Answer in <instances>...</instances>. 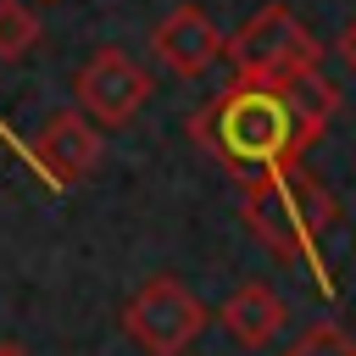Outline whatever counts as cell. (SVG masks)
I'll use <instances>...</instances> for the list:
<instances>
[{
  "label": "cell",
  "instance_id": "1",
  "mask_svg": "<svg viewBox=\"0 0 356 356\" xmlns=\"http://www.w3.org/2000/svg\"><path fill=\"white\" fill-rule=\"evenodd\" d=\"M339 111V89L323 72L267 83V78H234L222 95H211L189 117V139L239 184L267 178L278 167H295Z\"/></svg>",
  "mask_w": 356,
  "mask_h": 356
},
{
  "label": "cell",
  "instance_id": "2",
  "mask_svg": "<svg viewBox=\"0 0 356 356\" xmlns=\"http://www.w3.org/2000/svg\"><path fill=\"white\" fill-rule=\"evenodd\" d=\"M239 217H245V228H250L256 245H267L273 256L306 261V267L317 273V289H323V295L339 289L334 273H328L323 245L334 239V228H339L345 211H339L334 189H328L317 172H306V167L295 161V167H278V172H267V178H250Z\"/></svg>",
  "mask_w": 356,
  "mask_h": 356
},
{
  "label": "cell",
  "instance_id": "3",
  "mask_svg": "<svg viewBox=\"0 0 356 356\" xmlns=\"http://www.w3.org/2000/svg\"><path fill=\"white\" fill-rule=\"evenodd\" d=\"M222 56L234 61V78L289 83V78L323 72V44H317V33H312L284 0H267L256 17H245V28L228 39Z\"/></svg>",
  "mask_w": 356,
  "mask_h": 356
},
{
  "label": "cell",
  "instance_id": "4",
  "mask_svg": "<svg viewBox=\"0 0 356 356\" xmlns=\"http://www.w3.org/2000/svg\"><path fill=\"white\" fill-rule=\"evenodd\" d=\"M206 323H211V312H206L200 295H195L189 284H178L172 273L145 278V284L128 295V306H122V328H128V339H134L145 356H184V350L200 339Z\"/></svg>",
  "mask_w": 356,
  "mask_h": 356
},
{
  "label": "cell",
  "instance_id": "5",
  "mask_svg": "<svg viewBox=\"0 0 356 356\" xmlns=\"http://www.w3.org/2000/svg\"><path fill=\"white\" fill-rule=\"evenodd\" d=\"M150 95H156L150 67H139V61H134L128 50H117V44L95 50V56L72 72V100H78V111H83L89 122H106V128L134 122Z\"/></svg>",
  "mask_w": 356,
  "mask_h": 356
},
{
  "label": "cell",
  "instance_id": "6",
  "mask_svg": "<svg viewBox=\"0 0 356 356\" xmlns=\"http://www.w3.org/2000/svg\"><path fill=\"white\" fill-rule=\"evenodd\" d=\"M150 50H156V61H161L167 72H178V78H200L211 61H222L228 39L217 33V22H211L195 0H184V6H172V11L150 28Z\"/></svg>",
  "mask_w": 356,
  "mask_h": 356
},
{
  "label": "cell",
  "instance_id": "7",
  "mask_svg": "<svg viewBox=\"0 0 356 356\" xmlns=\"http://www.w3.org/2000/svg\"><path fill=\"white\" fill-rule=\"evenodd\" d=\"M33 167L44 172V178H56V189H72L78 178H89L95 172V161H100V134H95V122L78 111V106H67V111H56L44 128H39V139H33Z\"/></svg>",
  "mask_w": 356,
  "mask_h": 356
},
{
  "label": "cell",
  "instance_id": "8",
  "mask_svg": "<svg viewBox=\"0 0 356 356\" xmlns=\"http://www.w3.org/2000/svg\"><path fill=\"white\" fill-rule=\"evenodd\" d=\"M217 323H222L245 350H267V345L284 334L289 306H284V295H278V289H267V284H239V289L222 300Z\"/></svg>",
  "mask_w": 356,
  "mask_h": 356
},
{
  "label": "cell",
  "instance_id": "9",
  "mask_svg": "<svg viewBox=\"0 0 356 356\" xmlns=\"http://www.w3.org/2000/svg\"><path fill=\"white\" fill-rule=\"evenodd\" d=\"M39 44V17L22 6V0H0V56L17 61Z\"/></svg>",
  "mask_w": 356,
  "mask_h": 356
},
{
  "label": "cell",
  "instance_id": "10",
  "mask_svg": "<svg viewBox=\"0 0 356 356\" xmlns=\"http://www.w3.org/2000/svg\"><path fill=\"white\" fill-rule=\"evenodd\" d=\"M284 356H356V339L339 323H312V328L295 334V345Z\"/></svg>",
  "mask_w": 356,
  "mask_h": 356
},
{
  "label": "cell",
  "instance_id": "11",
  "mask_svg": "<svg viewBox=\"0 0 356 356\" xmlns=\"http://www.w3.org/2000/svg\"><path fill=\"white\" fill-rule=\"evenodd\" d=\"M334 50H339V61H345V72L356 78V17H350V22L339 28V44H334Z\"/></svg>",
  "mask_w": 356,
  "mask_h": 356
},
{
  "label": "cell",
  "instance_id": "12",
  "mask_svg": "<svg viewBox=\"0 0 356 356\" xmlns=\"http://www.w3.org/2000/svg\"><path fill=\"white\" fill-rule=\"evenodd\" d=\"M0 356H28V350H22V345H11V339H6V345H0Z\"/></svg>",
  "mask_w": 356,
  "mask_h": 356
}]
</instances>
